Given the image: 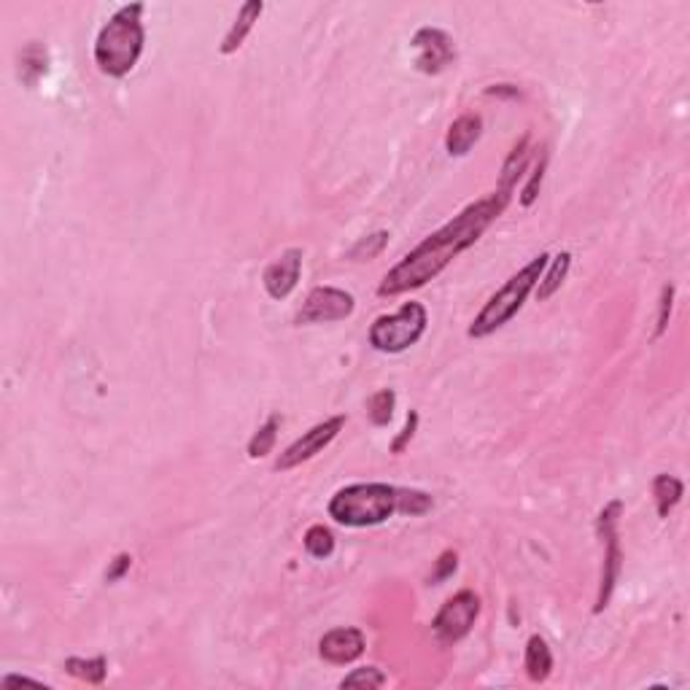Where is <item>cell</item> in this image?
Wrapping results in <instances>:
<instances>
[{
  "label": "cell",
  "instance_id": "1",
  "mask_svg": "<svg viewBox=\"0 0 690 690\" xmlns=\"http://www.w3.org/2000/svg\"><path fill=\"white\" fill-rule=\"evenodd\" d=\"M513 192L497 189L494 194L466 205L459 216H454V222H448L445 227L429 235L421 246H415L397 267H392L386 273V278L381 281L378 294L381 297H397L410 288L423 287L432 278H437L459 254L466 248H472L480 235L488 230L510 205Z\"/></svg>",
  "mask_w": 690,
  "mask_h": 690
},
{
  "label": "cell",
  "instance_id": "2",
  "mask_svg": "<svg viewBox=\"0 0 690 690\" xmlns=\"http://www.w3.org/2000/svg\"><path fill=\"white\" fill-rule=\"evenodd\" d=\"M429 510H432L429 494L415 488H397L389 483H353L340 488L329 502V516L340 526L350 528L378 526L394 513L423 516Z\"/></svg>",
  "mask_w": 690,
  "mask_h": 690
},
{
  "label": "cell",
  "instance_id": "3",
  "mask_svg": "<svg viewBox=\"0 0 690 690\" xmlns=\"http://www.w3.org/2000/svg\"><path fill=\"white\" fill-rule=\"evenodd\" d=\"M143 3L121 5L114 16L103 25L95 41V65L111 76L124 78L143 55L146 30H143Z\"/></svg>",
  "mask_w": 690,
  "mask_h": 690
},
{
  "label": "cell",
  "instance_id": "4",
  "mask_svg": "<svg viewBox=\"0 0 690 690\" xmlns=\"http://www.w3.org/2000/svg\"><path fill=\"white\" fill-rule=\"evenodd\" d=\"M548 262H550V256H548V254H539V256H534L523 270H518L516 276L483 305V310H480V313L475 316V321L469 324L466 335L475 338V340H480V338H488V335H494L497 329H502L507 321H513V316L523 308L526 297H528V294L534 291V287L539 284V278H542Z\"/></svg>",
  "mask_w": 690,
  "mask_h": 690
},
{
  "label": "cell",
  "instance_id": "5",
  "mask_svg": "<svg viewBox=\"0 0 690 690\" xmlns=\"http://www.w3.org/2000/svg\"><path fill=\"white\" fill-rule=\"evenodd\" d=\"M426 324V308L421 302H404L397 313L375 319L370 327V345L381 353H402L423 338Z\"/></svg>",
  "mask_w": 690,
  "mask_h": 690
},
{
  "label": "cell",
  "instance_id": "6",
  "mask_svg": "<svg viewBox=\"0 0 690 690\" xmlns=\"http://www.w3.org/2000/svg\"><path fill=\"white\" fill-rule=\"evenodd\" d=\"M621 513H623V502L612 499L599 513V520H596L599 537L604 542V567H601V582H599V596H596L593 612L607 610V604H610V599L615 593V585H618L621 567H623V550H621V539H618V518H621Z\"/></svg>",
  "mask_w": 690,
  "mask_h": 690
},
{
  "label": "cell",
  "instance_id": "7",
  "mask_svg": "<svg viewBox=\"0 0 690 690\" xmlns=\"http://www.w3.org/2000/svg\"><path fill=\"white\" fill-rule=\"evenodd\" d=\"M477 615H480V596L475 591H459L440 607L437 618L432 621V632L443 644H454L472 632Z\"/></svg>",
  "mask_w": 690,
  "mask_h": 690
},
{
  "label": "cell",
  "instance_id": "8",
  "mask_svg": "<svg viewBox=\"0 0 690 690\" xmlns=\"http://www.w3.org/2000/svg\"><path fill=\"white\" fill-rule=\"evenodd\" d=\"M356 299L353 294H348L343 288L335 287H319L313 288L299 313H297V324H329V321H343L353 313Z\"/></svg>",
  "mask_w": 690,
  "mask_h": 690
},
{
  "label": "cell",
  "instance_id": "9",
  "mask_svg": "<svg viewBox=\"0 0 690 690\" xmlns=\"http://www.w3.org/2000/svg\"><path fill=\"white\" fill-rule=\"evenodd\" d=\"M343 426L345 415H335V418H329V421H324V423H316L313 429H308L297 443H291L287 451L278 456L276 469H278V472H287V469L299 466L302 461H310L343 432Z\"/></svg>",
  "mask_w": 690,
  "mask_h": 690
},
{
  "label": "cell",
  "instance_id": "10",
  "mask_svg": "<svg viewBox=\"0 0 690 690\" xmlns=\"http://www.w3.org/2000/svg\"><path fill=\"white\" fill-rule=\"evenodd\" d=\"M413 49H415V68L426 76L443 73L456 59L451 36L443 33L440 27H421L413 36Z\"/></svg>",
  "mask_w": 690,
  "mask_h": 690
},
{
  "label": "cell",
  "instance_id": "11",
  "mask_svg": "<svg viewBox=\"0 0 690 690\" xmlns=\"http://www.w3.org/2000/svg\"><path fill=\"white\" fill-rule=\"evenodd\" d=\"M302 273V251L299 248H287L262 276V284L273 299H287L288 294L297 288Z\"/></svg>",
  "mask_w": 690,
  "mask_h": 690
},
{
  "label": "cell",
  "instance_id": "12",
  "mask_svg": "<svg viewBox=\"0 0 690 690\" xmlns=\"http://www.w3.org/2000/svg\"><path fill=\"white\" fill-rule=\"evenodd\" d=\"M361 653H364V633L359 629H332L319 642V655L335 666L353 664Z\"/></svg>",
  "mask_w": 690,
  "mask_h": 690
},
{
  "label": "cell",
  "instance_id": "13",
  "mask_svg": "<svg viewBox=\"0 0 690 690\" xmlns=\"http://www.w3.org/2000/svg\"><path fill=\"white\" fill-rule=\"evenodd\" d=\"M480 135H483V116L464 114L451 124V130L445 135V149L451 157H464L480 141Z\"/></svg>",
  "mask_w": 690,
  "mask_h": 690
},
{
  "label": "cell",
  "instance_id": "14",
  "mask_svg": "<svg viewBox=\"0 0 690 690\" xmlns=\"http://www.w3.org/2000/svg\"><path fill=\"white\" fill-rule=\"evenodd\" d=\"M262 11H265V3H262V0H248V3L240 5L235 22H232L230 33H227L225 41H222V55H235V52L243 47V41H246L248 33L254 30V22L259 19Z\"/></svg>",
  "mask_w": 690,
  "mask_h": 690
},
{
  "label": "cell",
  "instance_id": "15",
  "mask_svg": "<svg viewBox=\"0 0 690 690\" xmlns=\"http://www.w3.org/2000/svg\"><path fill=\"white\" fill-rule=\"evenodd\" d=\"M49 73V52L44 44L30 41L19 55V78L25 87H36Z\"/></svg>",
  "mask_w": 690,
  "mask_h": 690
},
{
  "label": "cell",
  "instance_id": "16",
  "mask_svg": "<svg viewBox=\"0 0 690 690\" xmlns=\"http://www.w3.org/2000/svg\"><path fill=\"white\" fill-rule=\"evenodd\" d=\"M553 672V653L542 636H531L526 642V674L531 683H545Z\"/></svg>",
  "mask_w": 690,
  "mask_h": 690
},
{
  "label": "cell",
  "instance_id": "17",
  "mask_svg": "<svg viewBox=\"0 0 690 690\" xmlns=\"http://www.w3.org/2000/svg\"><path fill=\"white\" fill-rule=\"evenodd\" d=\"M531 146H528V135H523L516 143V149L510 152V157L505 160L502 165V175H499V189L505 192H516L518 178L523 175V171L528 168V160H531Z\"/></svg>",
  "mask_w": 690,
  "mask_h": 690
},
{
  "label": "cell",
  "instance_id": "18",
  "mask_svg": "<svg viewBox=\"0 0 690 690\" xmlns=\"http://www.w3.org/2000/svg\"><path fill=\"white\" fill-rule=\"evenodd\" d=\"M683 491H685V486L674 475H655V480H653V497H655L658 516L669 518V513L680 505Z\"/></svg>",
  "mask_w": 690,
  "mask_h": 690
},
{
  "label": "cell",
  "instance_id": "19",
  "mask_svg": "<svg viewBox=\"0 0 690 690\" xmlns=\"http://www.w3.org/2000/svg\"><path fill=\"white\" fill-rule=\"evenodd\" d=\"M570 267H572V254L570 251H564V254H559L553 262H548V273L539 278V288H537V299L539 302H545V299H550L561 284H564V278H567V273H570Z\"/></svg>",
  "mask_w": 690,
  "mask_h": 690
},
{
  "label": "cell",
  "instance_id": "20",
  "mask_svg": "<svg viewBox=\"0 0 690 690\" xmlns=\"http://www.w3.org/2000/svg\"><path fill=\"white\" fill-rule=\"evenodd\" d=\"M106 666L109 664H106L103 655H98V658H68L65 661L68 674H73V677H78V680H84L89 685H100L106 680V672H109Z\"/></svg>",
  "mask_w": 690,
  "mask_h": 690
},
{
  "label": "cell",
  "instance_id": "21",
  "mask_svg": "<svg viewBox=\"0 0 690 690\" xmlns=\"http://www.w3.org/2000/svg\"><path fill=\"white\" fill-rule=\"evenodd\" d=\"M278 426H281V415H270V418L256 429V434H254L251 443H248V456H251V459H265V456L273 451L276 437H278Z\"/></svg>",
  "mask_w": 690,
  "mask_h": 690
},
{
  "label": "cell",
  "instance_id": "22",
  "mask_svg": "<svg viewBox=\"0 0 690 690\" xmlns=\"http://www.w3.org/2000/svg\"><path fill=\"white\" fill-rule=\"evenodd\" d=\"M305 550L313 559H329L335 553V537L327 526H310L305 534Z\"/></svg>",
  "mask_w": 690,
  "mask_h": 690
},
{
  "label": "cell",
  "instance_id": "23",
  "mask_svg": "<svg viewBox=\"0 0 690 690\" xmlns=\"http://www.w3.org/2000/svg\"><path fill=\"white\" fill-rule=\"evenodd\" d=\"M394 404H397V394H394L392 389H383V392L372 394L370 402H367V415H370V421H372L375 426H386V423L392 421V415H394Z\"/></svg>",
  "mask_w": 690,
  "mask_h": 690
},
{
  "label": "cell",
  "instance_id": "24",
  "mask_svg": "<svg viewBox=\"0 0 690 690\" xmlns=\"http://www.w3.org/2000/svg\"><path fill=\"white\" fill-rule=\"evenodd\" d=\"M386 243H389V232H375V235H370V237H361V240L348 251V259H353V262H370V259L381 256V251L386 248Z\"/></svg>",
  "mask_w": 690,
  "mask_h": 690
},
{
  "label": "cell",
  "instance_id": "25",
  "mask_svg": "<svg viewBox=\"0 0 690 690\" xmlns=\"http://www.w3.org/2000/svg\"><path fill=\"white\" fill-rule=\"evenodd\" d=\"M545 168H548V154H545V149H539V157H537L534 171H531V175H528V183H526V186H523V192H520V205H523V208L534 205V200L539 197L542 178H545Z\"/></svg>",
  "mask_w": 690,
  "mask_h": 690
},
{
  "label": "cell",
  "instance_id": "26",
  "mask_svg": "<svg viewBox=\"0 0 690 690\" xmlns=\"http://www.w3.org/2000/svg\"><path fill=\"white\" fill-rule=\"evenodd\" d=\"M381 685H386V677L375 666L353 669L350 674H345L343 683H340V688H381Z\"/></svg>",
  "mask_w": 690,
  "mask_h": 690
},
{
  "label": "cell",
  "instance_id": "27",
  "mask_svg": "<svg viewBox=\"0 0 690 690\" xmlns=\"http://www.w3.org/2000/svg\"><path fill=\"white\" fill-rule=\"evenodd\" d=\"M456 567H459V556H456L454 550H445V553L437 559L434 572H432V577H429V582H432V585H440L443 580H448V577L456 572Z\"/></svg>",
  "mask_w": 690,
  "mask_h": 690
},
{
  "label": "cell",
  "instance_id": "28",
  "mask_svg": "<svg viewBox=\"0 0 690 690\" xmlns=\"http://www.w3.org/2000/svg\"><path fill=\"white\" fill-rule=\"evenodd\" d=\"M672 299H674V287H664L661 294V305H658V327H655V338H661L669 327V316H672Z\"/></svg>",
  "mask_w": 690,
  "mask_h": 690
},
{
  "label": "cell",
  "instance_id": "29",
  "mask_svg": "<svg viewBox=\"0 0 690 690\" xmlns=\"http://www.w3.org/2000/svg\"><path fill=\"white\" fill-rule=\"evenodd\" d=\"M415 429H418V413H415V410H410V413H407V423H404V429L400 432V437L392 443V454H402L404 448H407V443L413 440Z\"/></svg>",
  "mask_w": 690,
  "mask_h": 690
},
{
  "label": "cell",
  "instance_id": "30",
  "mask_svg": "<svg viewBox=\"0 0 690 690\" xmlns=\"http://www.w3.org/2000/svg\"><path fill=\"white\" fill-rule=\"evenodd\" d=\"M130 567H132V556L130 553H119L114 561H111V567L106 570V582H119L121 577L130 572Z\"/></svg>",
  "mask_w": 690,
  "mask_h": 690
},
{
  "label": "cell",
  "instance_id": "31",
  "mask_svg": "<svg viewBox=\"0 0 690 690\" xmlns=\"http://www.w3.org/2000/svg\"><path fill=\"white\" fill-rule=\"evenodd\" d=\"M486 95H505V98H518L520 92H518L516 87H510V84H494V87H488V89H486Z\"/></svg>",
  "mask_w": 690,
  "mask_h": 690
}]
</instances>
